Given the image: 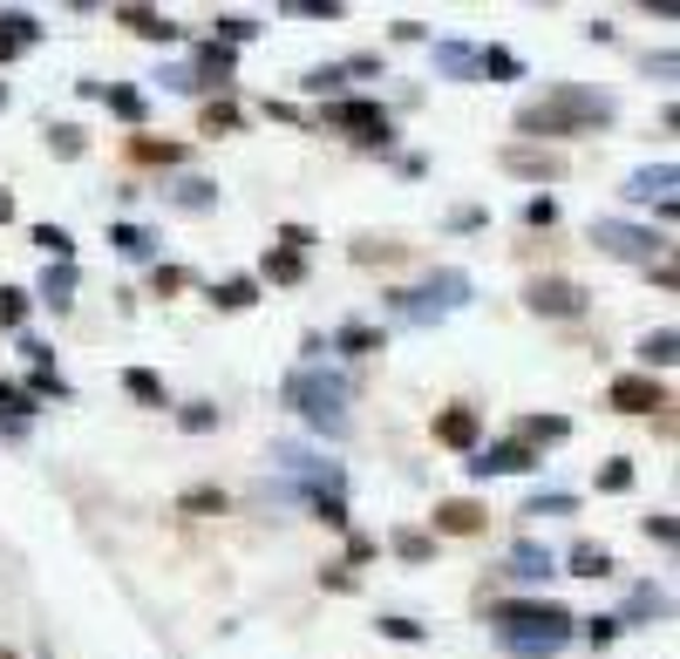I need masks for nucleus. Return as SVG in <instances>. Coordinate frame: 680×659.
I'll use <instances>...</instances> for the list:
<instances>
[{
    "label": "nucleus",
    "instance_id": "43",
    "mask_svg": "<svg viewBox=\"0 0 680 659\" xmlns=\"http://www.w3.org/2000/svg\"><path fill=\"white\" fill-rule=\"evenodd\" d=\"M137 157H143V164H178L184 150H178V143H157V137H137Z\"/></svg>",
    "mask_w": 680,
    "mask_h": 659
},
{
    "label": "nucleus",
    "instance_id": "4",
    "mask_svg": "<svg viewBox=\"0 0 680 659\" xmlns=\"http://www.w3.org/2000/svg\"><path fill=\"white\" fill-rule=\"evenodd\" d=\"M592 245H599V251H613V259H640V266L667 259V238L640 232V224H619V218H599V224H592Z\"/></svg>",
    "mask_w": 680,
    "mask_h": 659
},
{
    "label": "nucleus",
    "instance_id": "30",
    "mask_svg": "<svg viewBox=\"0 0 680 659\" xmlns=\"http://www.w3.org/2000/svg\"><path fill=\"white\" fill-rule=\"evenodd\" d=\"M307 503H313V517H320L326 530H347V490H341V496H334V490H313Z\"/></svg>",
    "mask_w": 680,
    "mask_h": 659
},
{
    "label": "nucleus",
    "instance_id": "22",
    "mask_svg": "<svg viewBox=\"0 0 680 659\" xmlns=\"http://www.w3.org/2000/svg\"><path fill=\"white\" fill-rule=\"evenodd\" d=\"M334 347H341V353H355V361H361V353H374V347H388V340H382V334H374V326H368V320H347V326H341V334H334Z\"/></svg>",
    "mask_w": 680,
    "mask_h": 659
},
{
    "label": "nucleus",
    "instance_id": "18",
    "mask_svg": "<svg viewBox=\"0 0 680 659\" xmlns=\"http://www.w3.org/2000/svg\"><path fill=\"white\" fill-rule=\"evenodd\" d=\"M436 68L457 75V82H476V48L470 41H436Z\"/></svg>",
    "mask_w": 680,
    "mask_h": 659
},
{
    "label": "nucleus",
    "instance_id": "3",
    "mask_svg": "<svg viewBox=\"0 0 680 659\" xmlns=\"http://www.w3.org/2000/svg\"><path fill=\"white\" fill-rule=\"evenodd\" d=\"M280 401L293 415H307L320 436H347L355 428V415H347V374H326V367H293Z\"/></svg>",
    "mask_w": 680,
    "mask_h": 659
},
{
    "label": "nucleus",
    "instance_id": "51",
    "mask_svg": "<svg viewBox=\"0 0 680 659\" xmlns=\"http://www.w3.org/2000/svg\"><path fill=\"white\" fill-rule=\"evenodd\" d=\"M8 218H14V197H8V191H0V224H8Z\"/></svg>",
    "mask_w": 680,
    "mask_h": 659
},
{
    "label": "nucleus",
    "instance_id": "24",
    "mask_svg": "<svg viewBox=\"0 0 680 659\" xmlns=\"http://www.w3.org/2000/svg\"><path fill=\"white\" fill-rule=\"evenodd\" d=\"M626 197H640V205H646V197H673V164H660V170H640L633 184H626Z\"/></svg>",
    "mask_w": 680,
    "mask_h": 659
},
{
    "label": "nucleus",
    "instance_id": "10",
    "mask_svg": "<svg viewBox=\"0 0 680 659\" xmlns=\"http://www.w3.org/2000/svg\"><path fill=\"white\" fill-rule=\"evenodd\" d=\"M116 21H123L130 35H143V41H164V48H170V41H184V35H178V21H164L157 8H116Z\"/></svg>",
    "mask_w": 680,
    "mask_h": 659
},
{
    "label": "nucleus",
    "instance_id": "40",
    "mask_svg": "<svg viewBox=\"0 0 680 659\" xmlns=\"http://www.w3.org/2000/svg\"><path fill=\"white\" fill-rule=\"evenodd\" d=\"M524 511H531V517H572V496L565 490H544V496L524 503Z\"/></svg>",
    "mask_w": 680,
    "mask_h": 659
},
{
    "label": "nucleus",
    "instance_id": "50",
    "mask_svg": "<svg viewBox=\"0 0 680 659\" xmlns=\"http://www.w3.org/2000/svg\"><path fill=\"white\" fill-rule=\"evenodd\" d=\"M184 286V266H157V293H178Z\"/></svg>",
    "mask_w": 680,
    "mask_h": 659
},
{
    "label": "nucleus",
    "instance_id": "6",
    "mask_svg": "<svg viewBox=\"0 0 680 659\" xmlns=\"http://www.w3.org/2000/svg\"><path fill=\"white\" fill-rule=\"evenodd\" d=\"M524 307L544 313V320H578L592 299H586V286H572V279H531V286H524Z\"/></svg>",
    "mask_w": 680,
    "mask_h": 659
},
{
    "label": "nucleus",
    "instance_id": "21",
    "mask_svg": "<svg viewBox=\"0 0 680 659\" xmlns=\"http://www.w3.org/2000/svg\"><path fill=\"white\" fill-rule=\"evenodd\" d=\"M178 511H184V517H218V511H232V496L211 490V483H197V490H184V496H178Z\"/></svg>",
    "mask_w": 680,
    "mask_h": 659
},
{
    "label": "nucleus",
    "instance_id": "19",
    "mask_svg": "<svg viewBox=\"0 0 680 659\" xmlns=\"http://www.w3.org/2000/svg\"><path fill=\"white\" fill-rule=\"evenodd\" d=\"M123 388H130L143 409H170V395H164V382H157L150 367H123Z\"/></svg>",
    "mask_w": 680,
    "mask_h": 659
},
{
    "label": "nucleus",
    "instance_id": "52",
    "mask_svg": "<svg viewBox=\"0 0 680 659\" xmlns=\"http://www.w3.org/2000/svg\"><path fill=\"white\" fill-rule=\"evenodd\" d=\"M0 109H8V82H0Z\"/></svg>",
    "mask_w": 680,
    "mask_h": 659
},
{
    "label": "nucleus",
    "instance_id": "25",
    "mask_svg": "<svg viewBox=\"0 0 680 659\" xmlns=\"http://www.w3.org/2000/svg\"><path fill=\"white\" fill-rule=\"evenodd\" d=\"M673 353H680V334H673V326H660V334L640 340V361H646V367H673Z\"/></svg>",
    "mask_w": 680,
    "mask_h": 659
},
{
    "label": "nucleus",
    "instance_id": "2",
    "mask_svg": "<svg viewBox=\"0 0 680 659\" xmlns=\"http://www.w3.org/2000/svg\"><path fill=\"white\" fill-rule=\"evenodd\" d=\"M613 122V95L599 89H578V82H559L544 89V103H524L517 109V137H586V130H606Z\"/></svg>",
    "mask_w": 680,
    "mask_h": 659
},
{
    "label": "nucleus",
    "instance_id": "39",
    "mask_svg": "<svg viewBox=\"0 0 680 659\" xmlns=\"http://www.w3.org/2000/svg\"><path fill=\"white\" fill-rule=\"evenodd\" d=\"M103 103H110L123 122H143V95H137V89H103Z\"/></svg>",
    "mask_w": 680,
    "mask_h": 659
},
{
    "label": "nucleus",
    "instance_id": "26",
    "mask_svg": "<svg viewBox=\"0 0 680 659\" xmlns=\"http://www.w3.org/2000/svg\"><path fill=\"white\" fill-rule=\"evenodd\" d=\"M395 557H401V565H429V557H436V538H422V530H395Z\"/></svg>",
    "mask_w": 680,
    "mask_h": 659
},
{
    "label": "nucleus",
    "instance_id": "20",
    "mask_svg": "<svg viewBox=\"0 0 680 659\" xmlns=\"http://www.w3.org/2000/svg\"><path fill=\"white\" fill-rule=\"evenodd\" d=\"M41 299L55 313H68L75 307V266H48V279H41Z\"/></svg>",
    "mask_w": 680,
    "mask_h": 659
},
{
    "label": "nucleus",
    "instance_id": "34",
    "mask_svg": "<svg viewBox=\"0 0 680 659\" xmlns=\"http://www.w3.org/2000/svg\"><path fill=\"white\" fill-rule=\"evenodd\" d=\"M48 150H55L62 164H75V157H82V150H89V137L75 130V122H55V130H48Z\"/></svg>",
    "mask_w": 680,
    "mask_h": 659
},
{
    "label": "nucleus",
    "instance_id": "1",
    "mask_svg": "<svg viewBox=\"0 0 680 659\" xmlns=\"http://www.w3.org/2000/svg\"><path fill=\"white\" fill-rule=\"evenodd\" d=\"M490 625H497L503 652H517V659H551V652L572 646L578 612H565V605H551V598H511V605H490Z\"/></svg>",
    "mask_w": 680,
    "mask_h": 659
},
{
    "label": "nucleus",
    "instance_id": "47",
    "mask_svg": "<svg viewBox=\"0 0 680 659\" xmlns=\"http://www.w3.org/2000/svg\"><path fill=\"white\" fill-rule=\"evenodd\" d=\"M280 245H286V251H299V259H307V245H313V232H307V224H280Z\"/></svg>",
    "mask_w": 680,
    "mask_h": 659
},
{
    "label": "nucleus",
    "instance_id": "45",
    "mask_svg": "<svg viewBox=\"0 0 680 659\" xmlns=\"http://www.w3.org/2000/svg\"><path fill=\"white\" fill-rule=\"evenodd\" d=\"M21 320H28V299L14 286H0V326H21Z\"/></svg>",
    "mask_w": 680,
    "mask_h": 659
},
{
    "label": "nucleus",
    "instance_id": "7",
    "mask_svg": "<svg viewBox=\"0 0 680 659\" xmlns=\"http://www.w3.org/2000/svg\"><path fill=\"white\" fill-rule=\"evenodd\" d=\"M606 395H613L619 415H660V409H667V388L653 382V374H619Z\"/></svg>",
    "mask_w": 680,
    "mask_h": 659
},
{
    "label": "nucleus",
    "instance_id": "12",
    "mask_svg": "<svg viewBox=\"0 0 680 659\" xmlns=\"http://www.w3.org/2000/svg\"><path fill=\"white\" fill-rule=\"evenodd\" d=\"M503 571H511L517 585H544V578L559 571V565H551V551H538V544H517V551H511V565H503Z\"/></svg>",
    "mask_w": 680,
    "mask_h": 659
},
{
    "label": "nucleus",
    "instance_id": "33",
    "mask_svg": "<svg viewBox=\"0 0 680 659\" xmlns=\"http://www.w3.org/2000/svg\"><path fill=\"white\" fill-rule=\"evenodd\" d=\"M299 89H307V95H334V103H341L347 68H307V75H299Z\"/></svg>",
    "mask_w": 680,
    "mask_h": 659
},
{
    "label": "nucleus",
    "instance_id": "41",
    "mask_svg": "<svg viewBox=\"0 0 680 659\" xmlns=\"http://www.w3.org/2000/svg\"><path fill=\"white\" fill-rule=\"evenodd\" d=\"M178 422L191 428V436H211V428H218V409H205V401H191V409H178Z\"/></svg>",
    "mask_w": 680,
    "mask_h": 659
},
{
    "label": "nucleus",
    "instance_id": "28",
    "mask_svg": "<svg viewBox=\"0 0 680 659\" xmlns=\"http://www.w3.org/2000/svg\"><path fill=\"white\" fill-rule=\"evenodd\" d=\"M266 279H280V286H299V279H307V259H299V251H266Z\"/></svg>",
    "mask_w": 680,
    "mask_h": 659
},
{
    "label": "nucleus",
    "instance_id": "44",
    "mask_svg": "<svg viewBox=\"0 0 680 659\" xmlns=\"http://www.w3.org/2000/svg\"><path fill=\"white\" fill-rule=\"evenodd\" d=\"M524 224H538V232H551V224H559V197H531V205H524Z\"/></svg>",
    "mask_w": 680,
    "mask_h": 659
},
{
    "label": "nucleus",
    "instance_id": "23",
    "mask_svg": "<svg viewBox=\"0 0 680 659\" xmlns=\"http://www.w3.org/2000/svg\"><path fill=\"white\" fill-rule=\"evenodd\" d=\"M565 571H578V578H613V551L606 544H578Z\"/></svg>",
    "mask_w": 680,
    "mask_h": 659
},
{
    "label": "nucleus",
    "instance_id": "42",
    "mask_svg": "<svg viewBox=\"0 0 680 659\" xmlns=\"http://www.w3.org/2000/svg\"><path fill=\"white\" fill-rule=\"evenodd\" d=\"M232 130H239V109L232 103H211L205 109V137H232Z\"/></svg>",
    "mask_w": 680,
    "mask_h": 659
},
{
    "label": "nucleus",
    "instance_id": "38",
    "mask_svg": "<svg viewBox=\"0 0 680 659\" xmlns=\"http://www.w3.org/2000/svg\"><path fill=\"white\" fill-rule=\"evenodd\" d=\"M28 395L35 401H68V382H62V374H48V367H35L28 374Z\"/></svg>",
    "mask_w": 680,
    "mask_h": 659
},
{
    "label": "nucleus",
    "instance_id": "31",
    "mask_svg": "<svg viewBox=\"0 0 680 659\" xmlns=\"http://www.w3.org/2000/svg\"><path fill=\"white\" fill-rule=\"evenodd\" d=\"M503 164L524 170V177H544V184L559 177V157H538V150H503Z\"/></svg>",
    "mask_w": 680,
    "mask_h": 659
},
{
    "label": "nucleus",
    "instance_id": "49",
    "mask_svg": "<svg viewBox=\"0 0 680 659\" xmlns=\"http://www.w3.org/2000/svg\"><path fill=\"white\" fill-rule=\"evenodd\" d=\"M646 538H653V544H673L680 524H673V517H646Z\"/></svg>",
    "mask_w": 680,
    "mask_h": 659
},
{
    "label": "nucleus",
    "instance_id": "46",
    "mask_svg": "<svg viewBox=\"0 0 680 659\" xmlns=\"http://www.w3.org/2000/svg\"><path fill=\"white\" fill-rule=\"evenodd\" d=\"M626 483H633V463H606L599 469V490H626Z\"/></svg>",
    "mask_w": 680,
    "mask_h": 659
},
{
    "label": "nucleus",
    "instance_id": "29",
    "mask_svg": "<svg viewBox=\"0 0 680 659\" xmlns=\"http://www.w3.org/2000/svg\"><path fill=\"white\" fill-rule=\"evenodd\" d=\"M35 245H41L55 266H75V238L62 232V224H35Z\"/></svg>",
    "mask_w": 680,
    "mask_h": 659
},
{
    "label": "nucleus",
    "instance_id": "13",
    "mask_svg": "<svg viewBox=\"0 0 680 659\" xmlns=\"http://www.w3.org/2000/svg\"><path fill=\"white\" fill-rule=\"evenodd\" d=\"M653 619H667V592H660V585H633V598H626L619 625H653Z\"/></svg>",
    "mask_w": 680,
    "mask_h": 659
},
{
    "label": "nucleus",
    "instance_id": "27",
    "mask_svg": "<svg viewBox=\"0 0 680 659\" xmlns=\"http://www.w3.org/2000/svg\"><path fill=\"white\" fill-rule=\"evenodd\" d=\"M110 238H116V251H130V259H157V238H150L143 224H110Z\"/></svg>",
    "mask_w": 680,
    "mask_h": 659
},
{
    "label": "nucleus",
    "instance_id": "16",
    "mask_svg": "<svg viewBox=\"0 0 680 659\" xmlns=\"http://www.w3.org/2000/svg\"><path fill=\"white\" fill-rule=\"evenodd\" d=\"M252 299H259V279H245V272H232V279L211 286V307H224V313H245Z\"/></svg>",
    "mask_w": 680,
    "mask_h": 659
},
{
    "label": "nucleus",
    "instance_id": "14",
    "mask_svg": "<svg viewBox=\"0 0 680 659\" xmlns=\"http://www.w3.org/2000/svg\"><path fill=\"white\" fill-rule=\"evenodd\" d=\"M436 530L442 538H476V530H484V517H476V503H436Z\"/></svg>",
    "mask_w": 680,
    "mask_h": 659
},
{
    "label": "nucleus",
    "instance_id": "32",
    "mask_svg": "<svg viewBox=\"0 0 680 659\" xmlns=\"http://www.w3.org/2000/svg\"><path fill=\"white\" fill-rule=\"evenodd\" d=\"M565 436H572L565 415H531V422H524V449H531V442H565Z\"/></svg>",
    "mask_w": 680,
    "mask_h": 659
},
{
    "label": "nucleus",
    "instance_id": "36",
    "mask_svg": "<svg viewBox=\"0 0 680 659\" xmlns=\"http://www.w3.org/2000/svg\"><path fill=\"white\" fill-rule=\"evenodd\" d=\"M578 632H586V639H592V652H606V646L619 639V632H626V625H619V612H599V619H586V625H578Z\"/></svg>",
    "mask_w": 680,
    "mask_h": 659
},
{
    "label": "nucleus",
    "instance_id": "15",
    "mask_svg": "<svg viewBox=\"0 0 680 659\" xmlns=\"http://www.w3.org/2000/svg\"><path fill=\"white\" fill-rule=\"evenodd\" d=\"M524 62L511 55V48H476V82H517Z\"/></svg>",
    "mask_w": 680,
    "mask_h": 659
},
{
    "label": "nucleus",
    "instance_id": "17",
    "mask_svg": "<svg viewBox=\"0 0 680 659\" xmlns=\"http://www.w3.org/2000/svg\"><path fill=\"white\" fill-rule=\"evenodd\" d=\"M232 62H239V48H224V41H205V48H197V68H191V75H197V82L211 89V82H224V75H232Z\"/></svg>",
    "mask_w": 680,
    "mask_h": 659
},
{
    "label": "nucleus",
    "instance_id": "35",
    "mask_svg": "<svg viewBox=\"0 0 680 659\" xmlns=\"http://www.w3.org/2000/svg\"><path fill=\"white\" fill-rule=\"evenodd\" d=\"M252 35H259V21H252V14H218V35H211V41L239 48V41H252Z\"/></svg>",
    "mask_w": 680,
    "mask_h": 659
},
{
    "label": "nucleus",
    "instance_id": "11",
    "mask_svg": "<svg viewBox=\"0 0 680 659\" xmlns=\"http://www.w3.org/2000/svg\"><path fill=\"white\" fill-rule=\"evenodd\" d=\"M164 197L178 211H211L218 205V184H211V177H178V184H164Z\"/></svg>",
    "mask_w": 680,
    "mask_h": 659
},
{
    "label": "nucleus",
    "instance_id": "48",
    "mask_svg": "<svg viewBox=\"0 0 680 659\" xmlns=\"http://www.w3.org/2000/svg\"><path fill=\"white\" fill-rule=\"evenodd\" d=\"M286 14H307V21H334L341 8H320V0H286Z\"/></svg>",
    "mask_w": 680,
    "mask_h": 659
},
{
    "label": "nucleus",
    "instance_id": "9",
    "mask_svg": "<svg viewBox=\"0 0 680 659\" xmlns=\"http://www.w3.org/2000/svg\"><path fill=\"white\" fill-rule=\"evenodd\" d=\"M436 442H442V449H463V455H476V449H484V428H476V409H442V415H436Z\"/></svg>",
    "mask_w": 680,
    "mask_h": 659
},
{
    "label": "nucleus",
    "instance_id": "37",
    "mask_svg": "<svg viewBox=\"0 0 680 659\" xmlns=\"http://www.w3.org/2000/svg\"><path fill=\"white\" fill-rule=\"evenodd\" d=\"M374 625H382V632H388V639H401V646H422V639H429V632H422L415 619H401V612H382V619H374Z\"/></svg>",
    "mask_w": 680,
    "mask_h": 659
},
{
    "label": "nucleus",
    "instance_id": "5",
    "mask_svg": "<svg viewBox=\"0 0 680 659\" xmlns=\"http://www.w3.org/2000/svg\"><path fill=\"white\" fill-rule=\"evenodd\" d=\"M326 130H347L361 143H388V109L361 103V95H341V103H326Z\"/></svg>",
    "mask_w": 680,
    "mask_h": 659
},
{
    "label": "nucleus",
    "instance_id": "8",
    "mask_svg": "<svg viewBox=\"0 0 680 659\" xmlns=\"http://www.w3.org/2000/svg\"><path fill=\"white\" fill-rule=\"evenodd\" d=\"M531 469H538V455L524 442H490L470 455V476H531Z\"/></svg>",
    "mask_w": 680,
    "mask_h": 659
},
{
    "label": "nucleus",
    "instance_id": "53",
    "mask_svg": "<svg viewBox=\"0 0 680 659\" xmlns=\"http://www.w3.org/2000/svg\"><path fill=\"white\" fill-rule=\"evenodd\" d=\"M592 659H606V652H592Z\"/></svg>",
    "mask_w": 680,
    "mask_h": 659
}]
</instances>
